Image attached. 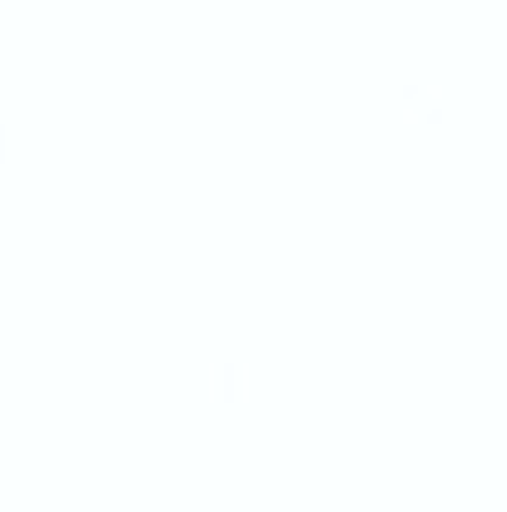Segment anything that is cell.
Here are the masks:
<instances>
[{
	"label": "cell",
	"instance_id": "7a4b0ae2",
	"mask_svg": "<svg viewBox=\"0 0 507 512\" xmlns=\"http://www.w3.org/2000/svg\"><path fill=\"white\" fill-rule=\"evenodd\" d=\"M0 165H5V130H0Z\"/></svg>",
	"mask_w": 507,
	"mask_h": 512
},
{
	"label": "cell",
	"instance_id": "6da1fadb",
	"mask_svg": "<svg viewBox=\"0 0 507 512\" xmlns=\"http://www.w3.org/2000/svg\"><path fill=\"white\" fill-rule=\"evenodd\" d=\"M249 388H254V368H249L244 358H214V363H209V388H204V398H209L214 408H239V403H249Z\"/></svg>",
	"mask_w": 507,
	"mask_h": 512
}]
</instances>
